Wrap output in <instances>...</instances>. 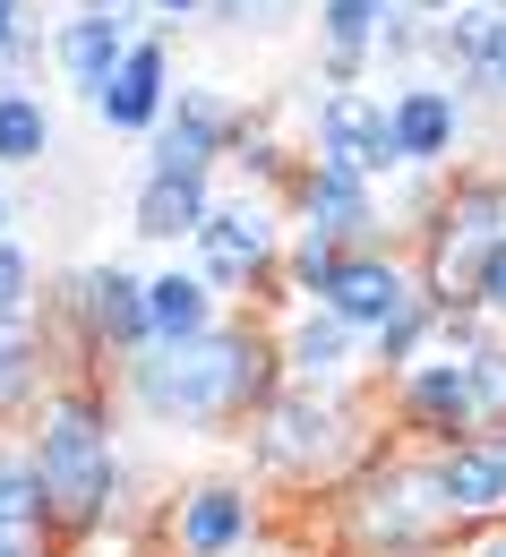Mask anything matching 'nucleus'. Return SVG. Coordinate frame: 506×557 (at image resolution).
<instances>
[{"instance_id":"f257e3e1","label":"nucleus","mask_w":506,"mask_h":557,"mask_svg":"<svg viewBox=\"0 0 506 557\" xmlns=\"http://www.w3.org/2000/svg\"><path fill=\"white\" fill-rule=\"evenodd\" d=\"M275 386H284V360H275V326L258 309H232L215 335L155 344L112 369L121 420L146 437H249V420L267 412Z\"/></svg>"},{"instance_id":"f03ea898","label":"nucleus","mask_w":506,"mask_h":557,"mask_svg":"<svg viewBox=\"0 0 506 557\" xmlns=\"http://www.w3.org/2000/svg\"><path fill=\"white\" fill-rule=\"evenodd\" d=\"M121 395L103 369H77L44 395V412L26 420V455L44 472V532L52 549H95L112 532H138L155 541V515H138V472H129V446H121Z\"/></svg>"},{"instance_id":"7ed1b4c3","label":"nucleus","mask_w":506,"mask_h":557,"mask_svg":"<svg viewBox=\"0 0 506 557\" xmlns=\"http://www.w3.org/2000/svg\"><path fill=\"white\" fill-rule=\"evenodd\" d=\"M386 446H395V429H386V395L378 386H275L267 412L240 437V455H249L240 472L267 497H318L326 506Z\"/></svg>"},{"instance_id":"20e7f679","label":"nucleus","mask_w":506,"mask_h":557,"mask_svg":"<svg viewBox=\"0 0 506 557\" xmlns=\"http://www.w3.org/2000/svg\"><path fill=\"white\" fill-rule=\"evenodd\" d=\"M318 541L326 557H464V523L446 515L437 455L386 446L369 472H353L318 506Z\"/></svg>"},{"instance_id":"39448f33","label":"nucleus","mask_w":506,"mask_h":557,"mask_svg":"<svg viewBox=\"0 0 506 557\" xmlns=\"http://www.w3.org/2000/svg\"><path fill=\"white\" fill-rule=\"evenodd\" d=\"M284 240H292V214L284 198H267V189H232L215 198L207 214V232L189 240V267L215 283L232 309H284Z\"/></svg>"},{"instance_id":"423d86ee","label":"nucleus","mask_w":506,"mask_h":557,"mask_svg":"<svg viewBox=\"0 0 506 557\" xmlns=\"http://www.w3.org/2000/svg\"><path fill=\"white\" fill-rule=\"evenodd\" d=\"M506 240V172H455L437 181L430 214L412 232V267L437 300H464L472 292V267Z\"/></svg>"},{"instance_id":"0eeeda50","label":"nucleus","mask_w":506,"mask_h":557,"mask_svg":"<svg viewBox=\"0 0 506 557\" xmlns=\"http://www.w3.org/2000/svg\"><path fill=\"white\" fill-rule=\"evenodd\" d=\"M275 506L249 472H189L181 488H163L155 506V549L163 557H249L267 541Z\"/></svg>"},{"instance_id":"6e6552de","label":"nucleus","mask_w":506,"mask_h":557,"mask_svg":"<svg viewBox=\"0 0 506 557\" xmlns=\"http://www.w3.org/2000/svg\"><path fill=\"white\" fill-rule=\"evenodd\" d=\"M300 154H318V163L353 172V181H369V189L404 181V154H395V112H386V95H378V86H335V95H309V146H300Z\"/></svg>"},{"instance_id":"1a4fd4ad","label":"nucleus","mask_w":506,"mask_h":557,"mask_svg":"<svg viewBox=\"0 0 506 557\" xmlns=\"http://www.w3.org/2000/svg\"><path fill=\"white\" fill-rule=\"evenodd\" d=\"M240 129H249V103L223 95V86H181L163 129L146 138V172H181V181H215L223 163L240 154Z\"/></svg>"},{"instance_id":"9d476101","label":"nucleus","mask_w":506,"mask_h":557,"mask_svg":"<svg viewBox=\"0 0 506 557\" xmlns=\"http://www.w3.org/2000/svg\"><path fill=\"white\" fill-rule=\"evenodd\" d=\"M378 395H386V420H395V446L446 455V446L481 437V404H472V369L464 360H421Z\"/></svg>"},{"instance_id":"9b49d317","label":"nucleus","mask_w":506,"mask_h":557,"mask_svg":"<svg viewBox=\"0 0 506 557\" xmlns=\"http://www.w3.org/2000/svg\"><path fill=\"white\" fill-rule=\"evenodd\" d=\"M284 214L300 232H326V240H344V249H386L395 240V223H386V189H369L353 172H335V163H318V154H300L284 181ZM404 249V240H395Z\"/></svg>"},{"instance_id":"f8f14e48","label":"nucleus","mask_w":506,"mask_h":557,"mask_svg":"<svg viewBox=\"0 0 506 557\" xmlns=\"http://www.w3.org/2000/svg\"><path fill=\"white\" fill-rule=\"evenodd\" d=\"M386 112H395V154H404V172H412V181H455V154L472 138L464 86H446V77H404V86L386 95Z\"/></svg>"},{"instance_id":"ddd939ff","label":"nucleus","mask_w":506,"mask_h":557,"mask_svg":"<svg viewBox=\"0 0 506 557\" xmlns=\"http://www.w3.org/2000/svg\"><path fill=\"white\" fill-rule=\"evenodd\" d=\"M421 292H430V283H421V267H412V249L386 240V249H344V267H335V283L318 292V309H335L361 344H378Z\"/></svg>"},{"instance_id":"4468645a","label":"nucleus","mask_w":506,"mask_h":557,"mask_svg":"<svg viewBox=\"0 0 506 557\" xmlns=\"http://www.w3.org/2000/svg\"><path fill=\"white\" fill-rule=\"evenodd\" d=\"M275 326V360H284V386H369V344L318 300H284L267 309Z\"/></svg>"},{"instance_id":"2eb2a0df","label":"nucleus","mask_w":506,"mask_h":557,"mask_svg":"<svg viewBox=\"0 0 506 557\" xmlns=\"http://www.w3.org/2000/svg\"><path fill=\"white\" fill-rule=\"evenodd\" d=\"M172 95H181V86H172V35H138L129 61H121V77H112L86 112H95L112 138H155L163 112H172Z\"/></svg>"},{"instance_id":"dca6fc26","label":"nucleus","mask_w":506,"mask_h":557,"mask_svg":"<svg viewBox=\"0 0 506 557\" xmlns=\"http://www.w3.org/2000/svg\"><path fill=\"white\" fill-rule=\"evenodd\" d=\"M395 0H318L309 26H318V86H369L378 70V26H386Z\"/></svg>"},{"instance_id":"f3484780","label":"nucleus","mask_w":506,"mask_h":557,"mask_svg":"<svg viewBox=\"0 0 506 557\" xmlns=\"http://www.w3.org/2000/svg\"><path fill=\"white\" fill-rule=\"evenodd\" d=\"M437 488H446V515L464 523V541L490 532V523H506V437L446 446V455H437Z\"/></svg>"},{"instance_id":"a211bd4d","label":"nucleus","mask_w":506,"mask_h":557,"mask_svg":"<svg viewBox=\"0 0 506 557\" xmlns=\"http://www.w3.org/2000/svg\"><path fill=\"white\" fill-rule=\"evenodd\" d=\"M70 377V360L52 344V326H0V437H17L44 412V395Z\"/></svg>"},{"instance_id":"6ab92c4d","label":"nucleus","mask_w":506,"mask_h":557,"mask_svg":"<svg viewBox=\"0 0 506 557\" xmlns=\"http://www.w3.org/2000/svg\"><path fill=\"white\" fill-rule=\"evenodd\" d=\"M215 214V181H181V172H138L129 189V232L146 249H189Z\"/></svg>"},{"instance_id":"aec40b11","label":"nucleus","mask_w":506,"mask_h":557,"mask_svg":"<svg viewBox=\"0 0 506 557\" xmlns=\"http://www.w3.org/2000/svg\"><path fill=\"white\" fill-rule=\"evenodd\" d=\"M129 44H138V35H129L121 17H95V9H77V17H61V26H52V70L70 77L86 103H95V95L121 77Z\"/></svg>"},{"instance_id":"412c9836","label":"nucleus","mask_w":506,"mask_h":557,"mask_svg":"<svg viewBox=\"0 0 506 557\" xmlns=\"http://www.w3.org/2000/svg\"><path fill=\"white\" fill-rule=\"evenodd\" d=\"M146 318H155V344H198L232 318V300L198 267H155L146 275Z\"/></svg>"},{"instance_id":"4be33fe9","label":"nucleus","mask_w":506,"mask_h":557,"mask_svg":"<svg viewBox=\"0 0 506 557\" xmlns=\"http://www.w3.org/2000/svg\"><path fill=\"white\" fill-rule=\"evenodd\" d=\"M52 103L26 86V77H0V181L9 172H44L52 163Z\"/></svg>"},{"instance_id":"5701e85b","label":"nucleus","mask_w":506,"mask_h":557,"mask_svg":"<svg viewBox=\"0 0 506 557\" xmlns=\"http://www.w3.org/2000/svg\"><path fill=\"white\" fill-rule=\"evenodd\" d=\"M0 532L52 541V532H44V472H35L26 437H0Z\"/></svg>"},{"instance_id":"b1692460","label":"nucleus","mask_w":506,"mask_h":557,"mask_svg":"<svg viewBox=\"0 0 506 557\" xmlns=\"http://www.w3.org/2000/svg\"><path fill=\"white\" fill-rule=\"evenodd\" d=\"M44 309H52L44 258L26 240H0V326H44Z\"/></svg>"},{"instance_id":"393cba45","label":"nucleus","mask_w":506,"mask_h":557,"mask_svg":"<svg viewBox=\"0 0 506 557\" xmlns=\"http://www.w3.org/2000/svg\"><path fill=\"white\" fill-rule=\"evenodd\" d=\"M335 267H344V240L292 223V240H284V300H318V292L335 283Z\"/></svg>"},{"instance_id":"a878e982","label":"nucleus","mask_w":506,"mask_h":557,"mask_svg":"<svg viewBox=\"0 0 506 557\" xmlns=\"http://www.w3.org/2000/svg\"><path fill=\"white\" fill-rule=\"evenodd\" d=\"M52 52V35H44V17L26 9V0H0V77H26L35 61Z\"/></svg>"},{"instance_id":"bb28decb","label":"nucleus","mask_w":506,"mask_h":557,"mask_svg":"<svg viewBox=\"0 0 506 557\" xmlns=\"http://www.w3.org/2000/svg\"><path fill=\"white\" fill-rule=\"evenodd\" d=\"M207 17L232 35H284L292 17H309V0H207Z\"/></svg>"},{"instance_id":"cd10ccee","label":"nucleus","mask_w":506,"mask_h":557,"mask_svg":"<svg viewBox=\"0 0 506 557\" xmlns=\"http://www.w3.org/2000/svg\"><path fill=\"white\" fill-rule=\"evenodd\" d=\"M464 300H472V309H481V318L506 335V240L481 258V267H472V292H464Z\"/></svg>"},{"instance_id":"c85d7f7f","label":"nucleus","mask_w":506,"mask_h":557,"mask_svg":"<svg viewBox=\"0 0 506 557\" xmlns=\"http://www.w3.org/2000/svg\"><path fill=\"white\" fill-rule=\"evenodd\" d=\"M146 17H155V35H181L189 17H207V0H146Z\"/></svg>"},{"instance_id":"c756f323","label":"nucleus","mask_w":506,"mask_h":557,"mask_svg":"<svg viewBox=\"0 0 506 557\" xmlns=\"http://www.w3.org/2000/svg\"><path fill=\"white\" fill-rule=\"evenodd\" d=\"M77 9H95V17H121L129 35H155V17H146V0H77Z\"/></svg>"},{"instance_id":"7c9ffc66","label":"nucleus","mask_w":506,"mask_h":557,"mask_svg":"<svg viewBox=\"0 0 506 557\" xmlns=\"http://www.w3.org/2000/svg\"><path fill=\"white\" fill-rule=\"evenodd\" d=\"M464 557H506V523H490V532H472V541H464Z\"/></svg>"},{"instance_id":"2f4dec72","label":"nucleus","mask_w":506,"mask_h":557,"mask_svg":"<svg viewBox=\"0 0 506 557\" xmlns=\"http://www.w3.org/2000/svg\"><path fill=\"white\" fill-rule=\"evenodd\" d=\"M0 240H17V189L0 181Z\"/></svg>"},{"instance_id":"473e14b6","label":"nucleus","mask_w":506,"mask_h":557,"mask_svg":"<svg viewBox=\"0 0 506 557\" xmlns=\"http://www.w3.org/2000/svg\"><path fill=\"white\" fill-rule=\"evenodd\" d=\"M52 541H17V532H0V557H44Z\"/></svg>"},{"instance_id":"72a5a7b5","label":"nucleus","mask_w":506,"mask_h":557,"mask_svg":"<svg viewBox=\"0 0 506 557\" xmlns=\"http://www.w3.org/2000/svg\"><path fill=\"white\" fill-rule=\"evenodd\" d=\"M404 9H412V17H455L464 0H404Z\"/></svg>"},{"instance_id":"f704fd0d","label":"nucleus","mask_w":506,"mask_h":557,"mask_svg":"<svg viewBox=\"0 0 506 557\" xmlns=\"http://www.w3.org/2000/svg\"><path fill=\"white\" fill-rule=\"evenodd\" d=\"M481 103H506V61L490 70V86H481Z\"/></svg>"},{"instance_id":"c9c22d12","label":"nucleus","mask_w":506,"mask_h":557,"mask_svg":"<svg viewBox=\"0 0 506 557\" xmlns=\"http://www.w3.org/2000/svg\"><path fill=\"white\" fill-rule=\"evenodd\" d=\"M481 9H506V0H481Z\"/></svg>"},{"instance_id":"e433bc0d","label":"nucleus","mask_w":506,"mask_h":557,"mask_svg":"<svg viewBox=\"0 0 506 557\" xmlns=\"http://www.w3.org/2000/svg\"><path fill=\"white\" fill-rule=\"evenodd\" d=\"M138 557H163V549H138Z\"/></svg>"}]
</instances>
